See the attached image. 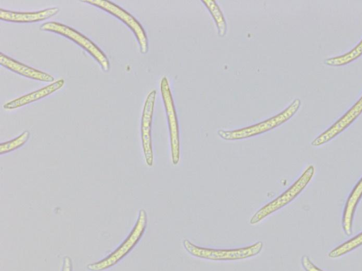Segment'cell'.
Returning <instances> with one entry per match:
<instances>
[{
  "instance_id": "15",
  "label": "cell",
  "mask_w": 362,
  "mask_h": 271,
  "mask_svg": "<svg viewBox=\"0 0 362 271\" xmlns=\"http://www.w3.org/2000/svg\"><path fill=\"white\" fill-rule=\"evenodd\" d=\"M214 18L218 29V35L223 37L226 34L227 23L223 12L214 0H202Z\"/></svg>"
},
{
  "instance_id": "5",
  "label": "cell",
  "mask_w": 362,
  "mask_h": 271,
  "mask_svg": "<svg viewBox=\"0 0 362 271\" xmlns=\"http://www.w3.org/2000/svg\"><path fill=\"white\" fill-rule=\"evenodd\" d=\"M40 30L59 34L76 42L99 64L104 71H109L110 66L107 56L94 42L81 32L68 25L55 21L42 24Z\"/></svg>"
},
{
  "instance_id": "2",
  "label": "cell",
  "mask_w": 362,
  "mask_h": 271,
  "mask_svg": "<svg viewBox=\"0 0 362 271\" xmlns=\"http://www.w3.org/2000/svg\"><path fill=\"white\" fill-rule=\"evenodd\" d=\"M185 251L191 255L214 261L238 260L254 257L262 250L264 244L262 241L236 248L219 249L199 246L188 239L182 241Z\"/></svg>"
},
{
  "instance_id": "12",
  "label": "cell",
  "mask_w": 362,
  "mask_h": 271,
  "mask_svg": "<svg viewBox=\"0 0 362 271\" xmlns=\"http://www.w3.org/2000/svg\"><path fill=\"white\" fill-rule=\"evenodd\" d=\"M64 85V80L63 79H59L45 87L9 101L4 104L3 107L6 110H11L22 107L52 94L62 88Z\"/></svg>"
},
{
  "instance_id": "7",
  "label": "cell",
  "mask_w": 362,
  "mask_h": 271,
  "mask_svg": "<svg viewBox=\"0 0 362 271\" xmlns=\"http://www.w3.org/2000/svg\"><path fill=\"white\" fill-rule=\"evenodd\" d=\"M160 89L168 123L172 162L176 165L180 158L179 124L167 77L161 78Z\"/></svg>"
},
{
  "instance_id": "9",
  "label": "cell",
  "mask_w": 362,
  "mask_h": 271,
  "mask_svg": "<svg viewBox=\"0 0 362 271\" xmlns=\"http://www.w3.org/2000/svg\"><path fill=\"white\" fill-rule=\"evenodd\" d=\"M362 114V96L334 124L315 138L311 145L318 147L332 140L347 128Z\"/></svg>"
},
{
  "instance_id": "11",
  "label": "cell",
  "mask_w": 362,
  "mask_h": 271,
  "mask_svg": "<svg viewBox=\"0 0 362 271\" xmlns=\"http://www.w3.org/2000/svg\"><path fill=\"white\" fill-rule=\"evenodd\" d=\"M0 64L7 69L28 78L47 83L54 80L50 74L22 64L3 53L0 54Z\"/></svg>"
},
{
  "instance_id": "13",
  "label": "cell",
  "mask_w": 362,
  "mask_h": 271,
  "mask_svg": "<svg viewBox=\"0 0 362 271\" xmlns=\"http://www.w3.org/2000/svg\"><path fill=\"white\" fill-rule=\"evenodd\" d=\"M362 198V177L356 184L346 202L343 217L342 229L345 234L350 236L352 233L353 219L356 208Z\"/></svg>"
},
{
  "instance_id": "3",
  "label": "cell",
  "mask_w": 362,
  "mask_h": 271,
  "mask_svg": "<svg viewBox=\"0 0 362 271\" xmlns=\"http://www.w3.org/2000/svg\"><path fill=\"white\" fill-rule=\"evenodd\" d=\"M147 225V214L144 209H140L136 222L126 239L110 255L103 259L88 264L89 271H104L118 263L139 243L143 236Z\"/></svg>"
},
{
  "instance_id": "10",
  "label": "cell",
  "mask_w": 362,
  "mask_h": 271,
  "mask_svg": "<svg viewBox=\"0 0 362 271\" xmlns=\"http://www.w3.org/2000/svg\"><path fill=\"white\" fill-rule=\"evenodd\" d=\"M59 11L57 7H52L41 11L24 12L0 8V19L6 22L27 23L47 20Z\"/></svg>"
},
{
  "instance_id": "18",
  "label": "cell",
  "mask_w": 362,
  "mask_h": 271,
  "mask_svg": "<svg viewBox=\"0 0 362 271\" xmlns=\"http://www.w3.org/2000/svg\"><path fill=\"white\" fill-rule=\"evenodd\" d=\"M302 267L305 271H323L317 267L307 255H303L300 260Z\"/></svg>"
},
{
  "instance_id": "19",
  "label": "cell",
  "mask_w": 362,
  "mask_h": 271,
  "mask_svg": "<svg viewBox=\"0 0 362 271\" xmlns=\"http://www.w3.org/2000/svg\"><path fill=\"white\" fill-rule=\"evenodd\" d=\"M73 265L71 258L66 255L63 258V263L62 267V271H72Z\"/></svg>"
},
{
  "instance_id": "16",
  "label": "cell",
  "mask_w": 362,
  "mask_h": 271,
  "mask_svg": "<svg viewBox=\"0 0 362 271\" xmlns=\"http://www.w3.org/2000/svg\"><path fill=\"white\" fill-rule=\"evenodd\" d=\"M362 245V232L332 250L328 256L336 258L342 256Z\"/></svg>"
},
{
  "instance_id": "17",
  "label": "cell",
  "mask_w": 362,
  "mask_h": 271,
  "mask_svg": "<svg viewBox=\"0 0 362 271\" xmlns=\"http://www.w3.org/2000/svg\"><path fill=\"white\" fill-rule=\"evenodd\" d=\"M30 132L25 131L18 137L0 144V155L12 152L25 145L30 138Z\"/></svg>"
},
{
  "instance_id": "6",
  "label": "cell",
  "mask_w": 362,
  "mask_h": 271,
  "mask_svg": "<svg viewBox=\"0 0 362 271\" xmlns=\"http://www.w3.org/2000/svg\"><path fill=\"white\" fill-rule=\"evenodd\" d=\"M81 1L100 8L122 20L134 32L141 53L146 54L148 52V40L146 33L140 23L128 11L110 1L86 0Z\"/></svg>"
},
{
  "instance_id": "14",
  "label": "cell",
  "mask_w": 362,
  "mask_h": 271,
  "mask_svg": "<svg viewBox=\"0 0 362 271\" xmlns=\"http://www.w3.org/2000/svg\"><path fill=\"white\" fill-rule=\"evenodd\" d=\"M362 56V40L349 52L334 57L326 59L325 64L329 66H342L347 65Z\"/></svg>"
},
{
  "instance_id": "4",
  "label": "cell",
  "mask_w": 362,
  "mask_h": 271,
  "mask_svg": "<svg viewBox=\"0 0 362 271\" xmlns=\"http://www.w3.org/2000/svg\"><path fill=\"white\" fill-rule=\"evenodd\" d=\"M314 173V167L309 165L300 176L287 190L273 200L259 208L250 218V224H256L260 222L273 212L290 203L306 187L313 177Z\"/></svg>"
},
{
  "instance_id": "1",
  "label": "cell",
  "mask_w": 362,
  "mask_h": 271,
  "mask_svg": "<svg viewBox=\"0 0 362 271\" xmlns=\"http://www.w3.org/2000/svg\"><path fill=\"white\" fill-rule=\"evenodd\" d=\"M300 99H295L282 112L257 124L235 130L219 129L217 133L225 140H237L248 138L270 131L288 121L299 109Z\"/></svg>"
},
{
  "instance_id": "8",
  "label": "cell",
  "mask_w": 362,
  "mask_h": 271,
  "mask_svg": "<svg viewBox=\"0 0 362 271\" xmlns=\"http://www.w3.org/2000/svg\"><path fill=\"white\" fill-rule=\"evenodd\" d=\"M156 90H151L147 95L143 108L141 121V138L146 163L151 167L153 164V152L151 138V126L156 101Z\"/></svg>"
}]
</instances>
